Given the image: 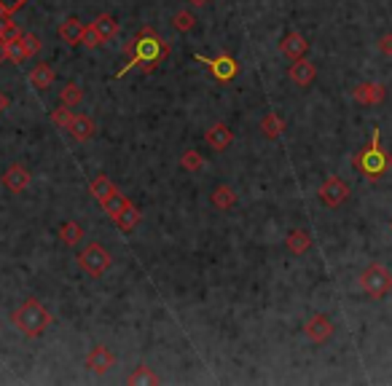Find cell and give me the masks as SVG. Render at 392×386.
Returning <instances> with one entry per match:
<instances>
[{
    "mask_svg": "<svg viewBox=\"0 0 392 386\" xmlns=\"http://www.w3.org/2000/svg\"><path fill=\"white\" fill-rule=\"evenodd\" d=\"M11 325L17 327L24 338H38L51 325V314L38 298H27L11 311Z\"/></svg>",
    "mask_w": 392,
    "mask_h": 386,
    "instance_id": "obj_2",
    "label": "cell"
},
{
    "mask_svg": "<svg viewBox=\"0 0 392 386\" xmlns=\"http://www.w3.org/2000/svg\"><path fill=\"white\" fill-rule=\"evenodd\" d=\"M379 51L387 54V57H392V33H387V35L379 38Z\"/></svg>",
    "mask_w": 392,
    "mask_h": 386,
    "instance_id": "obj_35",
    "label": "cell"
},
{
    "mask_svg": "<svg viewBox=\"0 0 392 386\" xmlns=\"http://www.w3.org/2000/svg\"><path fill=\"white\" fill-rule=\"evenodd\" d=\"M113 188H116V185H113V180H110L108 175H97V177L89 183V193H92V196L100 202V199H103V196H108Z\"/></svg>",
    "mask_w": 392,
    "mask_h": 386,
    "instance_id": "obj_27",
    "label": "cell"
},
{
    "mask_svg": "<svg viewBox=\"0 0 392 386\" xmlns=\"http://www.w3.org/2000/svg\"><path fill=\"white\" fill-rule=\"evenodd\" d=\"M205 140L207 145L212 148V150H226L228 145H231V140H234V132L228 129L226 123H212L210 129H207V134H205Z\"/></svg>",
    "mask_w": 392,
    "mask_h": 386,
    "instance_id": "obj_15",
    "label": "cell"
},
{
    "mask_svg": "<svg viewBox=\"0 0 392 386\" xmlns=\"http://www.w3.org/2000/svg\"><path fill=\"white\" fill-rule=\"evenodd\" d=\"M24 3H27V0H0V8H3V11H8V14L14 17V14L19 11Z\"/></svg>",
    "mask_w": 392,
    "mask_h": 386,
    "instance_id": "obj_34",
    "label": "cell"
},
{
    "mask_svg": "<svg viewBox=\"0 0 392 386\" xmlns=\"http://www.w3.org/2000/svg\"><path fill=\"white\" fill-rule=\"evenodd\" d=\"M92 27L97 30V35H100L103 41H113V38L119 35V21L113 19L110 14H100L97 19L92 21Z\"/></svg>",
    "mask_w": 392,
    "mask_h": 386,
    "instance_id": "obj_22",
    "label": "cell"
},
{
    "mask_svg": "<svg viewBox=\"0 0 392 386\" xmlns=\"http://www.w3.org/2000/svg\"><path fill=\"white\" fill-rule=\"evenodd\" d=\"M86 367H89L94 376H105L110 367H116V357H113V351H110L108 346H94V349L89 351V357H86Z\"/></svg>",
    "mask_w": 392,
    "mask_h": 386,
    "instance_id": "obj_9",
    "label": "cell"
},
{
    "mask_svg": "<svg viewBox=\"0 0 392 386\" xmlns=\"http://www.w3.org/2000/svg\"><path fill=\"white\" fill-rule=\"evenodd\" d=\"M360 287L368 298H384L392 290V274L382 263H371L363 274H360Z\"/></svg>",
    "mask_w": 392,
    "mask_h": 386,
    "instance_id": "obj_4",
    "label": "cell"
},
{
    "mask_svg": "<svg viewBox=\"0 0 392 386\" xmlns=\"http://www.w3.org/2000/svg\"><path fill=\"white\" fill-rule=\"evenodd\" d=\"M86 27H89V24H83L78 17H67V19L60 24V38H62L65 43H70V46H78V43L83 41Z\"/></svg>",
    "mask_w": 392,
    "mask_h": 386,
    "instance_id": "obj_16",
    "label": "cell"
},
{
    "mask_svg": "<svg viewBox=\"0 0 392 386\" xmlns=\"http://www.w3.org/2000/svg\"><path fill=\"white\" fill-rule=\"evenodd\" d=\"M384 86L382 83H360V86H355L352 89V97L355 102H360V105H379V102L384 100Z\"/></svg>",
    "mask_w": 392,
    "mask_h": 386,
    "instance_id": "obj_14",
    "label": "cell"
},
{
    "mask_svg": "<svg viewBox=\"0 0 392 386\" xmlns=\"http://www.w3.org/2000/svg\"><path fill=\"white\" fill-rule=\"evenodd\" d=\"M30 183H33V175H30V169L22 166V164H11V166L3 172V185H6L11 193H22Z\"/></svg>",
    "mask_w": 392,
    "mask_h": 386,
    "instance_id": "obj_10",
    "label": "cell"
},
{
    "mask_svg": "<svg viewBox=\"0 0 392 386\" xmlns=\"http://www.w3.org/2000/svg\"><path fill=\"white\" fill-rule=\"evenodd\" d=\"M8 60V46H6V41H0V62Z\"/></svg>",
    "mask_w": 392,
    "mask_h": 386,
    "instance_id": "obj_37",
    "label": "cell"
},
{
    "mask_svg": "<svg viewBox=\"0 0 392 386\" xmlns=\"http://www.w3.org/2000/svg\"><path fill=\"white\" fill-rule=\"evenodd\" d=\"M126 381H129L132 386H137V384H148V386H151V384H159L162 378H159V376H156V373H153V370H151L148 365H137V367H135V373H132V376H129Z\"/></svg>",
    "mask_w": 392,
    "mask_h": 386,
    "instance_id": "obj_26",
    "label": "cell"
},
{
    "mask_svg": "<svg viewBox=\"0 0 392 386\" xmlns=\"http://www.w3.org/2000/svg\"><path fill=\"white\" fill-rule=\"evenodd\" d=\"M78 265H81V271H86L89 277H94V279H100L105 271L110 268V252L105 249L103 244H86L81 252H78Z\"/></svg>",
    "mask_w": 392,
    "mask_h": 386,
    "instance_id": "obj_5",
    "label": "cell"
},
{
    "mask_svg": "<svg viewBox=\"0 0 392 386\" xmlns=\"http://www.w3.org/2000/svg\"><path fill=\"white\" fill-rule=\"evenodd\" d=\"M81 100H83V89L76 81L65 83L62 89H60V105H65V107H76V105H81Z\"/></svg>",
    "mask_w": 392,
    "mask_h": 386,
    "instance_id": "obj_24",
    "label": "cell"
},
{
    "mask_svg": "<svg viewBox=\"0 0 392 386\" xmlns=\"http://www.w3.org/2000/svg\"><path fill=\"white\" fill-rule=\"evenodd\" d=\"M8 107H11V97H8L6 91H0V116H3Z\"/></svg>",
    "mask_w": 392,
    "mask_h": 386,
    "instance_id": "obj_36",
    "label": "cell"
},
{
    "mask_svg": "<svg viewBox=\"0 0 392 386\" xmlns=\"http://www.w3.org/2000/svg\"><path fill=\"white\" fill-rule=\"evenodd\" d=\"M280 51L290 57V60H301L307 51H309V41L301 35V33H288L282 41H280Z\"/></svg>",
    "mask_w": 392,
    "mask_h": 386,
    "instance_id": "obj_13",
    "label": "cell"
},
{
    "mask_svg": "<svg viewBox=\"0 0 392 386\" xmlns=\"http://www.w3.org/2000/svg\"><path fill=\"white\" fill-rule=\"evenodd\" d=\"M126 204H129V196H124V193H121L119 188H113V191H110L108 196H103V199H100V207H103L105 215H108L110 220H113V218H116V215H119V212L124 209Z\"/></svg>",
    "mask_w": 392,
    "mask_h": 386,
    "instance_id": "obj_19",
    "label": "cell"
},
{
    "mask_svg": "<svg viewBox=\"0 0 392 386\" xmlns=\"http://www.w3.org/2000/svg\"><path fill=\"white\" fill-rule=\"evenodd\" d=\"M81 239H83V228L78 223L67 220V223L60 225V242H62L65 247H76Z\"/></svg>",
    "mask_w": 392,
    "mask_h": 386,
    "instance_id": "obj_25",
    "label": "cell"
},
{
    "mask_svg": "<svg viewBox=\"0 0 392 386\" xmlns=\"http://www.w3.org/2000/svg\"><path fill=\"white\" fill-rule=\"evenodd\" d=\"M124 54L129 60H126L124 67L116 73V78H124L126 73H129L132 67H137V64H143V73H153V70L167 60L169 46L159 38V33H156L153 27H143V30L132 38V43L124 46Z\"/></svg>",
    "mask_w": 392,
    "mask_h": 386,
    "instance_id": "obj_1",
    "label": "cell"
},
{
    "mask_svg": "<svg viewBox=\"0 0 392 386\" xmlns=\"http://www.w3.org/2000/svg\"><path fill=\"white\" fill-rule=\"evenodd\" d=\"M261 132H264V137H266V140H277V137L285 132V121H282V116H280V113H274V110H269L266 116L261 119Z\"/></svg>",
    "mask_w": 392,
    "mask_h": 386,
    "instance_id": "obj_21",
    "label": "cell"
},
{
    "mask_svg": "<svg viewBox=\"0 0 392 386\" xmlns=\"http://www.w3.org/2000/svg\"><path fill=\"white\" fill-rule=\"evenodd\" d=\"M70 134H73V140H78V143H86V140H92L94 134H97V123L92 116H86V113H78V116H73V123H70V129H67Z\"/></svg>",
    "mask_w": 392,
    "mask_h": 386,
    "instance_id": "obj_12",
    "label": "cell"
},
{
    "mask_svg": "<svg viewBox=\"0 0 392 386\" xmlns=\"http://www.w3.org/2000/svg\"><path fill=\"white\" fill-rule=\"evenodd\" d=\"M172 27H175L178 33H188V30L196 27V17H194L191 11H178V14L172 17Z\"/></svg>",
    "mask_w": 392,
    "mask_h": 386,
    "instance_id": "obj_29",
    "label": "cell"
},
{
    "mask_svg": "<svg viewBox=\"0 0 392 386\" xmlns=\"http://www.w3.org/2000/svg\"><path fill=\"white\" fill-rule=\"evenodd\" d=\"M352 166H355L360 175H366L368 180H379L392 166V156L382 148V129H379V126H373L371 143L366 145L363 150L355 153Z\"/></svg>",
    "mask_w": 392,
    "mask_h": 386,
    "instance_id": "obj_3",
    "label": "cell"
},
{
    "mask_svg": "<svg viewBox=\"0 0 392 386\" xmlns=\"http://www.w3.org/2000/svg\"><path fill=\"white\" fill-rule=\"evenodd\" d=\"M390 228H392V225H390Z\"/></svg>",
    "mask_w": 392,
    "mask_h": 386,
    "instance_id": "obj_39",
    "label": "cell"
},
{
    "mask_svg": "<svg viewBox=\"0 0 392 386\" xmlns=\"http://www.w3.org/2000/svg\"><path fill=\"white\" fill-rule=\"evenodd\" d=\"M6 46H8V60L14 62V64H22V62L27 60V54H24V49H22V38L6 41Z\"/></svg>",
    "mask_w": 392,
    "mask_h": 386,
    "instance_id": "obj_32",
    "label": "cell"
},
{
    "mask_svg": "<svg viewBox=\"0 0 392 386\" xmlns=\"http://www.w3.org/2000/svg\"><path fill=\"white\" fill-rule=\"evenodd\" d=\"M317 196H320V202L330 207V209H336V207H341V204L347 202V196H350V185L344 183L341 177H336V175H330L325 183L320 185V191H317Z\"/></svg>",
    "mask_w": 392,
    "mask_h": 386,
    "instance_id": "obj_7",
    "label": "cell"
},
{
    "mask_svg": "<svg viewBox=\"0 0 392 386\" xmlns=\"http://www.w3.org/2000/svg\"><path fill=\"white\" fill-rule=\"evenodd\" d=\"M194 60L207 64V70H210L218 81H234V78L239 76V70H242V64L234 60V57H228V54H218L215 60H210L205 54H196Z\"/></svg>",
    "mask_w": 392,
    "mask_h": 386,
    "instance_id": "obj_6",
    "label": "cell"
},
{
    "mask_svg": "<svg viewBox=\"0 0 392 386\" xmlns=\"http://www.w3.org/2000/svg\"><path fill=\"white\" fill-rule=\"evenodd\" d=\"M41 46L43 43L35 33H24V35H22V49H24V54H27V57L38 54V51H41Z\"/></svg>",
    "mask_w": 392,
    "mask_h": 386,
    "instance_id": "obj_31",
    "label": "cell"
},
{
    "mask_svg": "<svg viewBox=\"0 0 392 386\" xmlns=\"http://www.w3.org/2000/svg\"><path fill=\"white\" fill-rule=\"evenodd\" d=\"M288 76L296 86H301V89H304V86H309V83L317 78V67H314L309 60H304V57H301V60H293Z\"/></svg>",
    "mask_w": 392,
    "mask_h": 386,
    "instance_id": "obj_11",
    "label": "cell"
},
{
    "mask_svg": "<svg viewBox=\"0 0 392 386\" xmlns=\"http://www.w3.org/2000/svg\"><path fill=\"white\" fill-rule=\"evenodd\" d=\"M188 3H194V6H205L207 0H188Z\"/></svg>",
    "mask_w": 392,
    "mask_h": 386,
    "instance_id": "obj_38",
    "label": "cell"
},
{
    "mask_svg": "<svg viewBox=\"0 0 392 386\" xmlns=\"http://www.w3.org/2000/svg\"><path fill=\"white\" fill-rule=\"evenodd\" d=\"M140 220H143V212H140V209H137V207H135L132 202L126 204L124 209H121V212L113 218V223L119 225L124 234H132V231L140 225Z\"/></svg>",
    "mask_w": 392,
    "mask_h": 386,
    "instance_id": "obj_17",
    "label": "cell"
},
{
    "mask_svg": "<svg viewBox=\"0 0 392 386\" xmlns=\"http://www.w3.org/2000/svg\"><path fill=\"white\" fill-rule=\"evenodd\" d=\"M285 244H288V249L293 255H304L312 247V234L304 231V228H293L288 234V239H285Z\"/></svg>",
    "mask_w": 392,
    "mask_h": 386,
    "instance_id": "obj_20",
    "label": "cell"
},
{
    "mask_svg": "<svg viewBox=\"0 0 392 386\" xmlns=\"http://www.w3.org/2000/svg\"><path fill=\"white\" fill-rule=\"evenodd\" d=\"M103 43H105V41H103V38H100V35H97V30H94V27L89 24V27H86V33H83L81 46H86V49H100Z\"/></svg>",
    "mask_w": 392,
    "mask_h": 386,
    "instance_id": "obj_33",
    "label": "cell"
},
{
    "mask_svg": "<svg viewBox=\"0 0 392 386\" xmlns=\"http://www.w3.org/2000/svg\"><path fill=\"white\" fill-rule=\"evenodd\" d=\"M180 166L186 169V172H199L202 166H205V159H202V153H196V150H186L183 153V159H180Z\"/></svg>",
    "mask_w": 392,
    "mask_h": 386,
    "instance_id": "obj_30",
    "label": "cell"
},
{
    "mask_svg": "<svg viewBox=\"0 0 392 386\" xmlns=\"http://www.w3.org/2000/svg\"><path fill=\"white\" fill-rule=\"evenodd\" d=\"M30 83L35 86V89H41V91H46V89H51V83H54V67L51 64H46V62H41V64H35L33 70H30Z\"/></svg>",
    "mask_w": 392,
    "mask_h": 386,
    "instance_id": "obj_18",
    "label": "cell"
},
{
    "mask_svg": "<svg viewBox=\"0 0 392 386\" xmlns=\"http://www.w3.org/2000/svg\"><path fill=\"white\" fill-rule=\"evenodd\" d=\"M210 202H212L215 209H231V207L237 204V193H234V188H231V185H218V188L212 191Z\"/></svg>",
    "mask_w": 392,
    "mask_h": 386,
    "instance_id": "obj_23",
    "label": "cell"
},
{
    "mask_svg": "<svg viewBox=\"0 0 392 386\" xmlns=\"http://www.w3.org/2000/svg\"><path fill=\"white\" fill-rule=\"evenodd\" d=\"M304 333H307V338L314 341V344H325V341H330V335H333V322H330L328 314H314V317L307 319Z\"/></svg>",
    "mask_w": 392,
    "mask_h": 386,
    "instance_id": "obj_8",
    "label": "cell"
},
{
    "mask_svg": "<svg viewBox=\"0 0 392 386\" xmlns=\"http://www.w3.org/2000/svg\"><path fill=\"white\" fill-rule=\"evenodd\" d=\"M73 110L70 107H65V105H60L57 110H51V123L57 126V129H62V132H67L70 129V123H73Z\"/></svg>",
    "mask_w": 392,
    "mask_h": 386,
    "instance_id": "obj_28",
    "label": "cell"
}]
</instances>
